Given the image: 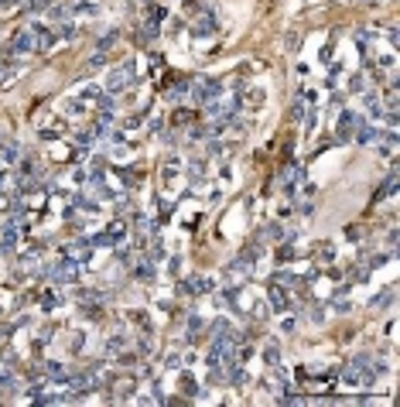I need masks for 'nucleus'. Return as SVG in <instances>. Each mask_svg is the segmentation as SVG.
<instances>
[{
  "label": "nucleus",
  "instance_id": "obj_1",
  "mask_svg": "<svg viewBox=\"0 0 400 407\" xmlns=\"http://www.w3.org/2000/svg\"><path fill=\"white\" fill-rule=\"evenodd\" d=\"M383 370V363H376L373 356H352L349 363H345V370H342V383L345 387H369L373 380H376V373Z\"/></svg>",
  "mask_w": 400,
  "mask_h": 407
},
{
  "label": "nucleus",
  "instance_id": "obj_2",
  "mask_svg": "<svg viewBox=\"0 0 400 407\" xmlns=\"http://www.w3.org/2000/svg\"><path fill=\"white\" fill-rule=\"evenodd\" d=\"M219 96H222V82L219 79H209V76H199L188 86V99L192 103H209V99H219Z\"/></svg>",
  "mask_w": 400,
  "mask_h": 407
},
{
  "label": "nucleus",
  "instance_id": "obj_3",
  "mask_svg": "<svg viewBox=\"0 0 400 407\" xmlns=\"http://www.w3.org/2000/svg\"><path fill=\"white\" fill-rule=\"evenodd\" d=\"M130 82H133V62H123L120 69H113V72H110V79H106V92H110V96H120Z\"/></svg>",
  "mask_w": 400,
  "mask_h": 407
},
{
  "label": "nucleus",
  "instance_id": "obj_4",
  "mask_svg": "<svg viewBox=\"0 0 400 407\" xmlns=\"http://www.w3.org/2000/svg\"><path fill=\"white\" fill-rule=\"evenodd\" d=\"M356 127H359V113L342 110V116H338V127H335V141H338V144H349V141H352V134H356Z\"/></svg>",
  "mask_w": 400,
  "mask_h": 407
},
{
  "label": "nucleus",
  "instance_id": "obj_5",
  "mask_svg": "<svg viewBox=\"0 0 400 407\" xmlns=\"http://www.w3.org/2000/svg\"><path fill=\"white\" fill-rule=\"evenodd\" d=\"M267 298H270V308H274L277 315H284V312L291 308V298H287V291L280 288V284H274V281L267 284Z\"/></svg>",
  "mask_w": 400,
  "mask_h": 407
},
{
  "label": "nucleus",
  "instance_id": "obj_6",
  "mask_svg": "<svg viewBox=\"0 0 400 407\" xmlns=\"http://www.w3.org/2000/svg\"><path fill=\"white\" fill-rule=\"evenodd\" d=\"M10 52H34V31L31 28H17L14 31V38H10Z\"/></svg>",
  "mask_w": 400,
  "mask_h": 407
},
{
  "label": "nucleus",
  "instance_id": "obj_7",
  "mask_svg": "<svg viewBox=\"0 0 400 407\" xmlns=\"http://www.w3.org/2000/svg\"><path fill=\"white\" fill-rule=\"evenodd\" d=\"M31 31H34V52H48L59 41V34L52 28H45V24H38V28H31Z\"/></svg>",
  "mask_w": 400,
  "mask_h": 407
},
{
  "label": "nucleus",
  "instance_id": "obj_8",
  "mask_svg": "<svg viewBox=\"0 0 400 407\" xmlns=\"http://www.w3.org/2000/svg\"><path fill=\"white\" fill-rule=\"evenodd\" d=\"M192 34L195 38H209V34H215V21H212V10H205L199 21H195V28H192Z\"/></svg>",
  "mask_w": 400,
  "mask_h": 407
},
{
  "label": "nucleus",
  "instance_id": "obj_9",
  "mask_svg": "<svg viewBox=\"0 0 400 407\" xmlns=\"http://www.w3.org/2000/svg\"><path fill=\"white\" fill-rule=\"evenodd\" d=\"M352 137H356L359 144H373V141H380V130H376V127H369V123H359Z\"/></svg>",
  "mask_w": 400,
  "mask_h": 407
},
{
  "label": "nucleus",
  "instance_id": "obj_10",
  "mask_svg": "<svg viewBox=\"0 0 400 407\" xmlns=\"http://www.w3.org/2000/svg\"><path fill=\"white\" fill-rule=\"evenodd\" d=\"M133 277H137V281H144V284H151L154 277H157V270H154L151 260H144V263H137V267H133Z\"/></svg>",
  "mask_w": 400,
  "mask_h": 407
},
{
  "label": "nucleus",
  "instance_id": "obj_11",
  "mask_svg": "<svg viewBox=\"0 0 400 407\" xmlns=\"http://www.w3.org/2000/svg\"><path fill=\"white\" fill-rule=\"evenodd\" d=\"M209 332H212V339H229L233 325H229L226 319H215V322H209Z\"/></svg>",
  "mask_w": 400,
  "mask_h": 407
},
{
  "label": "nucleus",
  "instance_id": "obj_12",
  "mask_svg": "<svg viewBox=\"0 0 400 407\" xmlns=\"http://www.w3.org/2000/svg\"><path fill=\"white\" fill-rule=\"evenodd\" d=\"M264 363H267L270 370L280 366V349H277V342H267V346H264Z\"/></svg>",
  "mask_w": 400,
  "mask_h": 407
},
{
  "label": "nucleus",
  "instance_id": "obj_13",
  "mask_svg": "<svg viewBox=\"0 0 400 407\" xmlns=\"http://www.w3.org/2000/svg\"><path fill=\"white\" fill-rule=\"evenodd\" d=\"M390 301H394V288L380 291V294H373V301H369V308L376 312V308H390Z\"/></svg>",
  "mask_w": 400,
  "mask_h": 407
},
{
  "label": "nucleus",
  "instance_id": "obj_14",
  "mask_svg": "<svg viewBox=\"0 0 400 407\" xmlns=\"http://www.w3.org/2000/svg\"><path fill=\"white\" fill-rule=\"evenodd\" d=\"M192 291H195V294H209V291H215V281L202 277V274H195V277H192Z\"/></svg>",
  "mask_w": 400,
  "mask_h": 407
},
{
  "label": "nucleus",
  "instance_id": "obj_15",
  "mask_svg": "<svg viewBox=\"0 0 400 407\" xmlns=\"http://www.w3.org/2000/svg\"><path fill=\"white\" fill-rule=\"evenodd\" d=\"M188 178H192V185H202L205 181V161H192L188 164Z\"/></svg>",
  "mask_w": 400,
  "mask_h": 407
},
{
  "label": "nucleus",
  "instance_id": "obj_16",
  "mask_svg": "<svg viewBox=\"0 0 400 407\" xmlns=\"http://www.w3.org/2000/svg\"><path fill=\"white\" fill-rule=\"evenodd\" d=\"M274 284H280V288H301V281H298L294 274H287V270L274 274Z\"/></svg>",
  "mask_w": 400,
  "mask_h": 407
},
{
  "label": "nucleus",
  "instance_id": "obj_17",
  "mask_svg": "<svg viewBox=\"0 0 400 407\" xmlns=\"http://www.w3.org/2000/svg\"><path fill=\"white\" fill-rule=\"evenodd\" d=\"M164 17H168V7H161V3H147V21L161 24Z\"/></svg>",
  "mask_w": 400,
  "mask_h": 407
},
{
  "label": "nucleus",
  "instance_id": "obj_18",
  "mask_svg": "<svg viewBox=\"0 0 400 407\" xmlns=\"http://www.w3.org/2000/svg\"><path fill=\"white\" fill-rule=\"evenodd\" d=\"M182 394L185 397H199V383L192 380V373H182Z\"/></svg>",
  "mask_w": 400,
  "mask_h": 407
},
{
  "label": "nucleus",
  "instance_id": "obj_19",
  "mask_svg": "<svg viewBox=\"0 0 400 407\" xmlns=\"http://www.w3.org/2000/svg\"><path fill=\"white\" fill-rule=\"evenodd\" d=\"M345 89H349V92H366V79H363V72H352Z\"/></svg>",
  "mask_w": 400,
  "mask_h": 407
},
{
  "label": "nucleus",
  "instance_id": "obj_20",
  "mask_svg": "<svg viewBox=\"0 0 400 407\" xmlns=\"http://www.w3.org/2000/svg\"><path fill=\"white\" fill-rule=\"evenodd\" d=\"M123 346H127V335H113V339H110V342H106V352H110V356H117V352H123Z\"/></svg>",
  "mask_w": 400,
  "mask_h": 407
},
{
  "label": "nucleus",
  "instance_id": "obj_21",
  "mask_svg": "<svg viewBox=\"0 0 400 407\" xmlns=\"http://www.w3.org/2000/svg\"><path fill=\"white\" fill-rule=\"evenodd\" d=\"M260 236H264V240H280V236H284V230H280L277 223H270V226H264V230H260Z\"/></svg>",
  "mask_w": 400,
  "mask_h": 407
},
{
  "label": "nucleus",
  "instance_id": "obj_22",
  "mask_svg": "<svg viewBox=\"0 0 400 407\" xmlns=\"http://www.w3.org/2000/svg\"><path fill=\"white\" fill-rule=\"evenodd\" d=\"M117 41H120V34H117V31H110L106 38H99V52H110V48H113Z\"/></svg>",
  "mask_w": 400,
  "mask_h": 407
},
{
  "label": "nucleus",
  "instance_id": "obj_23",
  "mask_svg": "<svg viewBox=\"0 0 400 407\" xmlns=\"http://www.w3.org/2000/svg\"><path fill=\"white\" fill-rule=\"evenodd\" d=\"M55 305H59V294H55V291H45V294H41V308H45V312H52Z\"/></svg>",
  "mask_w": 400,
  "mask_h": 407
},
{
  "label": "nucleus",
  "instance_id": "obj_24",
  "mask_svg": "<svg viewBox=\"0 0 400 407\" xmlns=\"http://www.w3.org/2000/svg\"><path fill=\"white\" fill-rule=\"evenodd\" d=\"M178 168H182L178 161H168V168H164V185H171V181L178 178Z\"/></svg>",
  "mask_w": 400,
  "mask_h": 407
},
{
  "label": "nucleus",
  "instance_id": "obj_25",
  "mask_svg": "<svg viewBox=\"0 0 400 407\" xmlns=\"http://www.w3.org/2000/svg\"><path fill=\"white\" fill-rule=\"evenodd\" d=\"M202 325H205V322L199 319V315H192V319H188V339H195V335L202 332Z\"/></svg>",
  "mask_w": 400,
  "mask_h": 407
},
{
  "label": "nucleus",
  "instance_id": "obj_26",
  "mask_svg": "<svg viewBox=\"0 0 400 407\" xmlns=\"http://www.w3.org/2000/svg\"><path fill=\"white\" fill-rule=\"evenodd\" d=\"M117 387H120V390H117V401H127V397H133V380H130V383L123 380V383H117Z\"/></svg>",
  "mask_w": 400,
  "mask_h": 407
},
{
  "label": "nucleus",
  "instance_id": "obj_27",
  "mask_svg": "<svg viewBox=\"0 0 400 407\" xmlns=\"http://www.w3.org/2000/svg\"><path fill=\"white\" fill-rule=\"evenodd\" d=\"M62 38H65V41H75V38H79V28H75V24H62Z\"/></svg>",
  "mask_w": 400,
  "mask_h": 407
},
{
  "label": "nucleus",
  "instance_id": "obj_28",
  "mask_svg": "<svg viewBox=\"0 0 400 407\" xmlns=\"http://www.w3.org/2000/svg\"><path fill=\"white\" fill-rule=\"evenodd\" d=\"M260 103H264V89H260V86H257V89H250V106L257 110Z\"/></svg>",
  "mask_w": 400,
  "mask_h": 407
},
{
  "label": "nucleus",
  "instance_id": "obj_29",
  "mask_svg": "<svg viewBox=\"0 0 400 407\" xmlns=\"http://www.w3.org/2000/svg\"><path fill=\"white\" fill-rule=\"evenodd\" d=\"M291 116H294V120H305V103H301V99H294V106H291Z\"/></svg>",
  "mask_w": 400,
  "mask_h": 407
},
{
  "label": "nucleus",
  "instance_id": "obj_30",
  "mask_svg": "<svg viewBox=\"0 0 400 407\" xmlns=\"http://www.w3.org/2000/svg\"><path fill=\"white\" fill-rule=\"evenodd\" d=\"M89 65H92V69H99V65H106V52H96V55L89 58Z\"/></svg>",
  "mask_w": 400,
  "mask_h": 407
},
{
  "label": "nucleus",
  "instance_id": "obj_31",
  "mask_svg": "<svg viewBox=\"0 0 400 407\" xmlns=\"http://www.w3.org/2000/svg\"><path fill=\"white\" fill-rule=\"evenodd\" d=\"M284 45H287V48H298V45H301V34H298V31H291V34H287V41H284Z\"/></svg>",
  "mask_w": 400,
  "mask_h": 407
},
{
  "label": "nucleus",
  "instance_id": "obj_32",
  "mask_svg": "<svg viewBox=\"0 0 400 407\" xmlns=\"http://www.w3.org/2000/svg\"><path fill=\"white\" fill-rule=\"evenodd\" d=\"M175 123H185V127H188V123H192V113H188V110H178V113H175Z\"/></svg>",
  "mask_w": 400,
  "mask_h": 407
},
{
  "label": "nucleus",
  "instance_id": "obj_33",
  "mask_svg": "<svg viewBox=\"0 0 400 407\" xmlns=\"http://www.w3.org/2000/svg\"><path fill=\"white\" fill-rule=\"evenodd\" d=\"M140 123H144V116L137 113V116H127V123H123V127H130V130H133V127H140Z\"/></svg>",
  "mask_w": 400,
  "mask_h": 407
},
{
  "label": "nucleus",
  "instance_id": "obj_34",
  "mask_svg": "<svg viewBox=\"0 0 400 407\" xmlns=\"http://www.w3.org/2000/svg\"><path fill=\"white\" fill-rule=\"evenodd\" d=\"M291 257H294V246H291V243H287V246H280V260H291Z\"/></svg>",
  "mask_w": 400,
  "mask_h": 407
},
{
  "label": "nucleus",
  "instance_id": "obj_35",
  "mask_svg": "<svg viewBox=\"0 0 400 407\" xmlns=\"http://www.w3.org/2000/svg\"><path fill=\"white\" fill-rule=\"evenodd\" d=\"M387 38H390V45H394V48L400 45V34H397V28H390V31H387Z\"/></svg>",
  "mask_w": 400,
  "mask_h": 407
}]
</instances>
